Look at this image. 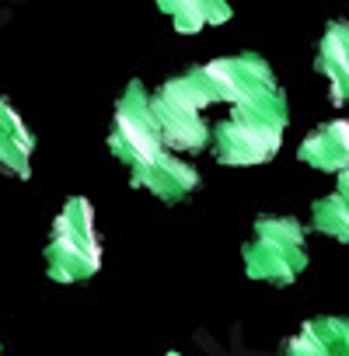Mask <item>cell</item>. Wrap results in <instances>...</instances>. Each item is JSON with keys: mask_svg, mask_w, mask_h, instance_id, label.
Listing matches in <instances>:
<instances>
[{"mask_svg": "<svg viewBox=\"0 0 349 356\" xmlns=\"http://www.w3.org/2000/svg\"><path fill=\"white\" fill-rule=\"evenodd\" d=\"M311 227L325 238H335L342 245H349V196H342L339 189L314 200L311 207Z\"/></svg>", "mask_w": 349, "mask_h": 356, "instance_id": "10", "label": "cell"}, {"mask_svg": "<svg viewBox=\"0 0 349 356\" xmlns=\"http://www.w3.org/2000/svg\"><path fill=\"white\" fill-rule=\"evenodd\" d=\"M297 161H304L314 171H349V119H335L307 133L297 147Z\"/></svg>", "mask_w": 349, "mask_h": 356, "instance_id": "6", "label": "cell"}, {"mask_svg": "<svg viewBox=\"0 0 349 356\" xmlns=\"http://www.w3.org/2000/svg\"><path fill=\"white\" fill-rule=\"evenodd\" d=\"M328 328H332V356H349V318L328 314Z\"/></svg>", "mask_w": 349, "mask_h": 356, "instance_id": "12", "label": "cell"}, {"mask_svg": "<svg viewBox=\"0 0 349 356\" xmlns=\"http://www.w3.org/2000/svg\"><path fill=\"white\" fill-rule=\"evenodd\" d=\"M245 276L255 283L290 286L307 269V227L297 217L262 213L241 248Z\"/></svg>", "mask_w": 349, "mask_h": 356, "instance_id": "3", "label": "cell"}, {"mask_svg": "<svg viewBox=\"0 0 349 356\" xmlns=\"http://www.w3.org/2000/svg\"><path fill=\"white\" fill-rule=\"evenodd\" d=\"M189 98L210 119V154L227 168L269 164L283 143L290 108L273 67L259 53H234L179 74Z\"/></svg>", "mask_w": 349, "mask_h": 356, "instance_id": "1", "label": "cell"}, {"mask_svg": "<svg viewBox=\"0 0 349 356\" xmlns=\"http://www.w3.org/2000/svg\"><path fill=\"white\" fill-rule=\"evenodd\" d=\"M168 356H182V353H168Z\"/></svg>", "mask_w": 349, "mask_h": 356, "instance_id": "14", "label": "cell"}, {"mask_svg": "<svg viewBox=\"0 0 349 356\" xmlns=\"http://www.w3.org/2000/svg\"><path fill=\"white\" fill-rule=\"evenodd\" d=\"M32 150H35V133L25 126V119L15 112V105L8 98H0V171L29 182Z\"/></svg>", "mask_w": 349, "mask_h": 356, "instance_id": "8", "label": "cell"}, {"mask_svg": "<svg viewBox=\"0 0 349 356\" xmlns=\"http://www.w3.org/2000/svg\"><path fill=\"white\" fill-rule=\"evenodd\" d=\"M129 186L133 189H147L150 196H157L161 203H182L189 200L196 189H200V171L179 157V154H161L157 161L143 164V168H133L129 171Z\"/></svg>", "mask_w": 349, "mask_h": 356, "instance_id": "5", "label": "cell"}, {"mask_svg": "<svg viewBox=\"0 0 349 356\" xmlns=\"http://www.w3.org/2000/svg\"><path fill=\"white\" fill-rule=\"evenodd\" d=\"M279 356H332V328H328V314L314 318L307 325H300L286 342Z\"/></svg>", "mask_w": 349, "mask_h": 356, "instance_id": "11", "label": "cell"}, {"mask_svg": "<svg viewBox=\"0 0 349 356\" xmlns=\"http://www.w3.org/2000/svg\"><path fill=\"white\" fill-rule=\"evenodd\" d=\"M108 150L129 171L157 161L168 150L164 136H161V126L154 119L150 91L140 81H129L122 98L115 102V115H112V129H108Z\"/></svg>", "mask_w": 349, "mask_h": 356, "instance_id": "4", "label": "cell"}, {"mask_svg": "<svg viewBox=\"0 0 349 356\" xmlns=\"http://www.w3.org/2000/svg\"><path fill=\"white\" fill-rule=\"evenodd\" d=\"M335 189H339L342 196H349V171H342V175H339V182H335Z\"/></svg>", "mask_w": 349, "mask_h": 356, "instance_id": "13", "label": "cell"}, {"mask_svg": "<svg viewBox=\"0 0 349 356\" xmlns=\"http://www.w3.org/2000/svg\"><path fill=\"white\" fill-rule=\"evenodd\" d=\"M0 356H4V346H0Z\"/></svg>", "mask_w": 349, "mask_h": 356, "instance_id": "15", "label": "cell"}, {"mask_svg": "<svg viewBox=\"0 0 349 356\" xmlns=\"http://www.w3.org/2000/svg\"><path fill=\"white\" fill-rule=\"evenodd\" d=\"M157 11L168 15L174 32L182 35H196L206 25H224L234 15L227 0H157Z\"/></svg>", "mask_w": 349, "mask_h": 356, "instance_id": "9", "label": "cell"}, {"mask_svg": "<svg viewBox=\"0 0 349 356\" xmlns=\"http://www.w3.org/2000/svg\"><path fill=\"white\" fill-rule=\"evenodd\" d=\"M102 269V241L88 196H70L53 220L46 245V276L53 283H84Z\"/></svg>", "mask_w": 349, "mask_h": 356, "instance_id": "2", "label": "cell"}, {"mask_svg": "<svg viewBox=\"0 0 349 356\" xmlns=\"http://www.w3.org/2000/svg\"><path fill=\"white\" fill-rule=\"evenodd\" d=\"M314 70L328 77V98L332 105L349 102V22H328L325 35L318 42Z\"/></svg>", "mask_w": 349, "mask_h": 356, "instance_id": "7", "label": "cell"}]
</instances>
